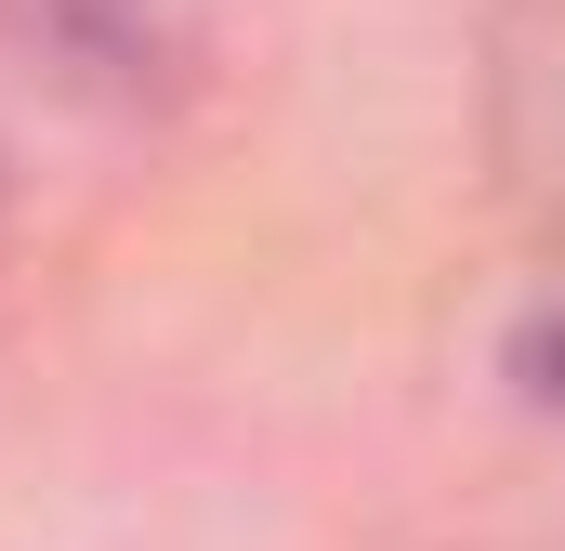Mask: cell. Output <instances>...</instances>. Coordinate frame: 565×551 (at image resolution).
Here are the masks:
<instances>
[{
    "mask_svg": "<svg viewBox=\"0 0 565 551\" xmlns=\"http://www.w3.org/2000/svg\"><path fill=\"white\" fill-rule=\"evenodd\" d=\"M40 53H66L79 79H145L184 53V0H0Z\"/></svg>",
    "mask_w": 565,
    "mask_h": 551,
    "instance_id": "cell-1",
    "label": "cell"
},
{
    "mask_svg": "<svg viewBox=\"0 0 565 551\" xmlns=\"http://www.w3.org/2000/svg\"><path fill=\"white\" fill-rule=\"evenodd\" d=\"M526 368H540V408L565 420V315H553V328H540V355H526Z\"/></svg>",
    "mask_w": 565,
    "mask_h": 551,
    "instance_id": "cell-2",
    "label": "cell"
}]
</instances>
